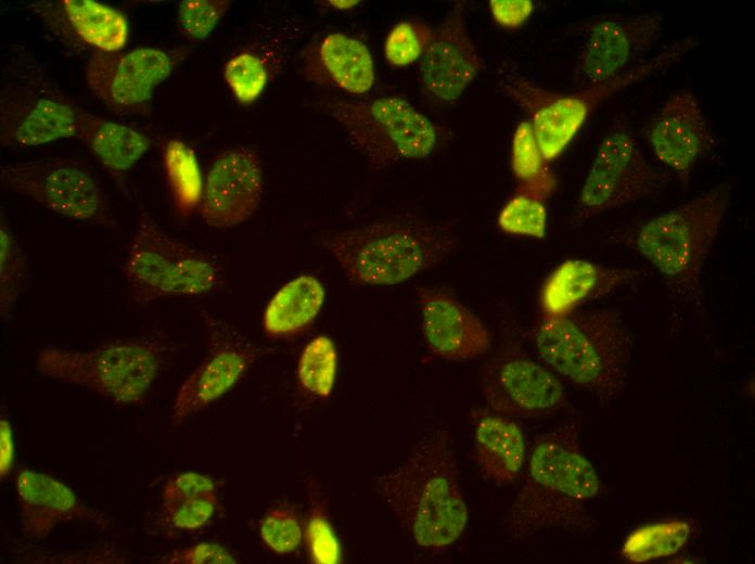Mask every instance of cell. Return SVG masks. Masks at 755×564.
<instances>
[{"label":"cell","mask_w":755,"mask_h":564,"mask_svg":"<svg viewBox=\"0 0 755 564\" xmlns=\"http://www.w3.org/2000/svg\"><path fill=\"white\" fill-rule=\"evenodd\" d=\"M374 491L422 548L449 547L465 528L455 445L444 428L426 434L401 463L376 477Z\"/></svg>","instance_id":"cell-1"},{"label":"cell","mask_w":755,"mask_h":564,"mask_svg":"<svg viewBox=\"0 0 755 564\" xmlns=\"http://www.w3.org/2000/svg\"><path fill=\"white\" fill-rule=\"evenodd\" d=\"M600 491L597 470L580 448L571 423L540 435L508 515V531L524 539L547 530L592 526L591 503Z\"/></svg>","instance_id":"cell-2"},{"label":"cell","mask_w":755,"mask_h":564,"mask_svg":"<svg viewBox=\"0 0 755 564\" xmlns=\"http://www.w3.org/2000/svg\"><path fill=\"white\" fill-rule=\"evenodd\" d=\"M532 336L549 367L598 399L611 401L625 390L634 335L618 310H576L542 317Z\"/></svg>","instance_id":"cell-3"},{"label":"cell","mask_w":755,"mask_h":564,"mask_svg":"<svg viewBox=\"0 0 755 564\" xmlns=\"http://www.w3.org/2000/svg\"><path fill=\"white\" fill-rule=\"evenodd\" d=\"M319 241L356 286L402 283L439 264L458 243L444 225L398 221L325 233Z\"/></svg>","instance_id":"cell-4"},{"label":"cell","mask_w":755,"mask_h":564,"mask_svg":"<svg viewBox=\"0 0 755 564\" xmlns=\"http://www.w3.org/2000/svg\"><path fill=\"white\" fill-rule=\"evenodd\" d=\"M732 187L721 183L636 227L626 241L680 295L700 300L704 264L717 239Z\"/></svg>","instance_id":"cell-5"},{"label":"cell","mask_w":755,"mask_h":564,"mask_svg":"<svg viewBox=\"0 0 755 564\" xmlns=\"http://www.w3.org/2000/svg\"><path fill=\"white\" fill-rule=\"evenodd\" d=\"M165 352L164 343L153 337L118 339L90 350L47 347L38 352L37 369L113 402L133 403L157 379Z\"/></svg>","instance_id":"cell-6"},{"label":"cell","mask_w":755,"mask_h":564,"mask_svg":"<svg viewBox=\"0 0 755 564\" xmlns=\"http://www.w3.org/2000/svg\"><path fill=\"white\" fill-rule=\"evenodd\" d=\"M86 112L21 49L4 65L0 91V137L4 145L28 148L77 137Z\"/></svg>","instance_id":"cell-7"},{"label":"cell","mask_w":755,"mask_h":564,"mask_svg":"<svg viewBox=\"0 0 755 564\" xmlns=\"http://www.w3.org/2000/svg\"><path fill=\"white\" fill-rule=\"evenodd\" d=\"M321 106L343 127L374 170L424 159L442 144L443 129L398 97L367 101L330 99Z\"/></svg>","instance_id":"cell-8"},{"label":"cell","mask_w":755,"mask_h":564,"mask_svg":"<svg viewBox=\"0 0 755 564\" xmlns=\"http://www.w3.org/2000/svg\"><path fill=\"white\" fill-rule=\"evenodd\" d=\"M698 44L693 37L674 41L656 55L603 84L563 93L533 87L526 95L524 111L537 142L548 162L558 158L592 112L618 92L666 70Z\"/></svg>","instance_id":"cell-9"},{"label":"cell","mask_w":755,"mask_h":564,"mask_svg":"<svg viewBox=\"0 0 755 564\" xmlns=\"http://www.w3.org/2000/svg\"><path fill=\"white\" fill-rule=\"evenodd\" d=\"M123 275L139 303L208 295L222 283L221 269L213 258L170 238L148 215L139 222Z\"/></svg>","instance_id":"cell-10"},{"label":"cell","mask_w":755,"mask_h":564,"mask_svg":"<svg viewBox=\"0 0 755 564\" xmlns=\"http://www.w3.org/2000/svg\"><path fill=\"white\" fill-rule=\"evenodd\" d=\"M668 181L669 176L644 156L630 125L616 120L597 148L568 223L583 226L603 211L656 192Z\"/></svg>","instance_id":"cell-11"},{"label":"cell","mask_w":755,"mask_h":564,"mask_svg":"<svg viewBox=\"0 0 755 564\" xmlns=\"http://www.w3.org/2000/svg\"><path fill=\"white\" fill-rule=\"evenodd\" d=\"M0 180L4 189L71 220L111 222L102 189L78 162L49 157L9 164L1 168Z\"/></svg>","instance_id":"cell-12"},{"label":"cell","mask_w":755,"mask_h":564,"mask_svg":"<svg viewBox=\"0 0 755 564\" xmlns=\"http://www.w3.org/2000/svg\"><path fill=\"white\" fill-rule=\"evenodd\" d=\"M662 12L603 14L585 26L586 39L574 70L577 87L611 80L641 62L660 40Z\"/></svg>","instance_id":"cell-13"},{"label":"cell","mask_w":755,"mask_h":564,"mask_svg":"<svg viewBox=\"0 0 755 564\" xmlns=\"http://www.w3.org/2000/svg\"><path fill=\"white\" fill-rule=\"evenodd\" d=\"M184 49L137 48L91 55L86 78L91 92L116 112L143 113L156 87L184 59Z\"/></svg>","instance_id":"cell-14"},{"label":"cell","mask_w":755,"mask_h":564,"mask_svg":"<svg viewBox=\"0 0 755 564\" xmlns=\"http://www.w3.org/2000/svg\"><path fill=\"white\" fill-rule=\"evenodd\" d=\"M482 388L492 411L509 418L546 416L566 399L552 371L517 351L501 352L486 364Z\"/></svg>","instance_id":"cell-15"},{"label":"cell","mask_w":755,"mask_h":564,"mask_svg":"<svg viewBox=\"0 0 755 564\" xmlns=\"http://www.w3.org/2000/svg\"><path fill=\"white\" fill-rule=\"evenodd\" d=\"M485 64L468 33L464 2L453 3L420 59L424 94L438 105H452L482 73Z\"/></svg>","instance_id":"cell-16"},{"label":"cell","mask_w":755,"mask_h":564,"mask_svg":"<svg viewBox=\"0 0 755 564\" xmlns=\"http://www.w3.org/2000/svg\"><path fill=\"white\" fill-rule=\"evenodd\" d=\"M203 318L209 348L176 394L171 409L176 424L230 390L257 357V349L226 323L207 313Z\"/></svg>","instance_id":"cell-17"},{"label":"cell","mask_w":755,"mask_h":564,"mask_svg":"<svg viewBox=\"0 0 755 564\" xmlns=\"http://www.w3.org/2000/svg\"><path fill=\"white\" fill-rule=\"evenodd\" d=\"M264 187L259 157L248 149L228 150L210 165L199 206L203 221L216 229L244 223L257 209Z\"/></svg>","instance_id":"cell-18"},{"label":"cell","mask_w":755,"mask_h":564,"mask_svg":"<svg viewBox=\"0 0 755 564\" xmlns=\"http://www.w3.org/2000/svg\"><path fill=\"white\" fill-rule=\"evenodd\" d=\"M656 158L687 184L696 163L713 152L716 139L696 95L674 93L660 108L647 131Z\"/></svg>","instance_id":"cell-19"},{"label":"cell","mask_w":755,"mask_h":564,"mask_svg":"<svg viewBox=\"0 0 755 564\" xmlns=\"http://www.w3.org/2000/svg\"><path fill=\"white\" fill-rule=\"evenodd\" d=\"M424 339L431 351L448 361L485 354L490 335L482 320L455 296L434 289L418 291Z\"/></svg>","instance_id":"cell-20"},{"label":"cell","mask_w":755,"mask_h":564,"mask_svg":"<svg viewBox=\"0 0 755 564\" xmlns=\"http://www.w3.org/2000/svg\"><path fill=\"white\" fill-rule=\"evenodd\" d=\"M642 271L611 267L571 258L558 265L545 279L539 294L543 317H560L601 298L637 280Z\"/></svg>","instance_id":"cell-21"},{"label":"cell","mask_w":755,"mask_h":564,"mask_svg":"<svg viewBox=\"0 0 755 564\" xmlns=\"http://www.w3.org/2000/svg\"><path fill=\"white\" fill-rule=\"evenodd\" d=\"M33 9L56 35L74 47L93 48L99 52H120L128 40L125 15L93 0L38 2Z\"/></svg>","instance_id":"cell-22"},{"label":"cell","mask_w":755,"mask_h":564,"mask_svg":"<svg viewBox=\"0 0 755 564\" xmlns=\"http://www.w3.org/2000/svg\"><path fill=\"white\" fill-rule=\"evenodd\" d=\"M15 490L23 530L28 538H44L54 527L74 518L104 523L69 487L47 474L21 470L15 478Z\"/></svg>","instance_id":"cell-23"},{"label":"cell","mask_w":755,"mask_h":564,"mask_svg":"<svg viewBox=\"0 0 755 564\" xmlns=\"http://www.w3.org/2000/svg\"><path fill=\"white\" fill-rule=\"evenodd\" d=\"M304 72L317 85L351 94L368 92L375 81L374 62L368 47L343 33H332L312 42L304 56Z\"/></svg>","instance_id":"cell-24"},{"label":"cell","mask_w":755,"mask_h":564,"mask_svg":"<svg viewBox=\"0 0 755 564\" xmlns=\"http://www.w3.org/2000/svg\"><path fill=\"white\" fill-rule=\"evenodd\" d=\"M473 437L476 461L488 478L501 485L519 478L526 446L515 422L497 412H478L473 418Z\"/></svg>","instance_id":"cell-25"},{"label":"cell","mask_w":755,"mask_h":564,"mask_svg":"<svg viewBox=\"0 0 755 564\" xmlns=\"http://www.w3.org/2000/svg\"><path fill=\"white\" fill-rule=\"evenodd\" d=\"M325 299V287L311 274H302L282 285L271 297L263 316L264 332L289 337L308 329Z\"/></svg>","instance_id":"cell-26"},{"label":"cell","mask_w":755,"mask_h":564,"mask_svg":"<svg viewBox=\"0 0 755 564\" xmlns=\"http://www.w3.org/2000/svg\"><path fill=\"white\" fill-rule=\"evenodd\" d=\"M78 138L115 175L128 171L152 145L146 136L88 113L84 116Z\"/></svg>","instance_id":"cell-27"},{"label":"cell","mask_w":755,"mask_h":564,"mask_svg":"<svg viewBox=\"0 0 755 564\" xmlns=\"http://www.w3.org/2000/svg\"><path fill=\"white\" fill-rule=\"evenodd\" d=\"M510 163L517 181L515 193L546 202L556 190V177L551 171L528 120L521 121L513 132Z\"/></svg>","instance_id":"cell-28"},{"label":"cell","mask_w":755,"mask_h":564,"mask_svg":"<svg viewBox=\"0 0 755 564\" xmlns=\"http://www.w3.org/2000/svg\"><path fill=\"white\" fill-rule=\"evenodd\" d=\"M164 167L178 211L191 214L200 206L204 185L194 151L182 141L170 140L164 150Z\"/></svg>","instance_id":"cell-29"},{"label":"cell","mask_w":755,"mask_h":564,"mask_svg":"<svg viewBox=\"0 0 755 564\" xmlns=\"http://www.w3.org/2000/svg\"><path fill=\"white\" fill-rule=\"evenodd\" d=\"M337 370V351L333 341L320 335L304 348L297 364V381L308 395L327 398L331 395Z\"/></svg>","instance_id":"cell-30"},{"label":"cell","mask_w":755,"mask_h":564,"mask_svg":"<svg viewBox=\"0 0 755 564\" xmlns=\"http://www.w3.org/2000/svg\"><path fill=\"white\" fill-rule=\"evenodd\" d=\"M690 526L683 521H666L639 528L626 540L623 555L644 562L676 553L687 541Z\"/></svg>","instance_id":"cell-31"},{"label":"cell","mask_w":755,"mask_h":564,"mask_svg":"<svg viewBox=\"0 0 755 564\" xmlns=\"http://www.w3.org/2000/svg\"><path fill=\"white\" fill-rule=\"evenodd\" d=\"M545 203L525 194L514 193L500 209L497 225L508 234L543 239L548 223Z\"/></svg>","instance_id":"cell-32"},{"label":"cell","mask_w":755,"mask_h":564,"mask_svg":"<svg viewBox=\"0 0 755 564\" xmlns=\"http://www.w3.org/2000/svg\"><path fill=\"white\" fill-rule=\"evenodd\" d=\"M26 277V265L18 244L4 221L0 227V311L10 317Z\"/></svg>","instance_id":"cell-33"},{"label":"cell","mask_w":755,"mask_h":564,"mask_svg":"<svg viewBox=\"0 0 755 564\" xmlns=\"http://www.w3.org/2000/svg\"><path fill=\"white\" fill-rule=\"evenodd\" d=\"M434 29L419 20L397 23L384 42L386 61L395 67L411 65L422 57L432 40Z\"/></svg>","instance_id":"cell-34"},{"label":"cell","mask_w":755,"mask_h":564,"mask_svg":"<svg viewBox=\"0 0 755 564\" xmlns=\"http://www.w3.org/2000/svg\"><path fill=\"white\" fill-rule=\"evenodd\" d=\"M223 76L235 99L249 104L264 91L268 74L259 56L242 52L227 62Z\"/></svg>","instance_id":"cell-35"},{"label":"cell","mask_w":755,"mask_h":564,"mask_svg":"<svg viewBox=\"0 0 755 564\" xmlns=\"http://www.w3.org/2000/svg\"><path fill=\"white\" fill-rule=\"evenodd\" d=\"M228 0H184L178 9L180 31L194 40L205 39L229 9Z\"/></svg>","instance_id":"cell-36"},{"label":"cell","mask_w":755,"mask_h":564,"mask_svg":"<svg viewBox=\"0 0 755 564\" xmlns=\"http://www.w3.org/2000/svg\"><path fill=\"white\" fill-rule=\"evenodd\" d=\"M260 537L276 553L284 554L295 551L303 538L298 516L289 508L270 510L261 522Z\"/></svg>","instance_id":"cell-37"},{"label":"cell","mask_w":755,"mask_h":564,"mask_svg":"<svg viewBox=\"0 0 755 564\" xmlns=\"http://www.w3.org/2000/svg\"><path fill=\"white\" fill-rule=\"evenodd\" d=\"M217 498L194 499L164 504V521L174 529L194 530L205 526L213 517Z\"/></svg>","instance_id":"cell-38"},{"label":"cell","mask_w":755,"mask_h":564,"mask_svg":"<svg viewBox=\"0 0 755 564\" xmlns=\"http://www.w3.org/2000/svg\"><path fill=\"white\" fill-rule=\"evenodd\" d=\"M307 540L315 563L334 564L341 559L338 540L329 521L320 511H313L307 525Z\"/></svg>","instance_id":"cell-39"},{"label":"cell","mask_w":755,"mask_h":564,"mask_svg":"<svg viewBox=\"0 0 755 564\" xmlns=\"http://www.w3.org/2000/svg\"><path fill=\"white\" fill-rule=\"evenodd\" d=\"M163 504L194 499L217 498L212 478L195 472H184L170 478L163 489Z\"/></svg>","instance_id":"cell-40"},{"label":"cell","mask_w":755,"mask_h":564,"mask_svg":"<svg viewBox=\"0 0 755 564\" xmlns=\"http://www.w3.org/2000/svg\"><path fill=\"white\" fill-rule=\"evenodd\" d=\"M159 563L166 564H234L235 559L222 546L215 542H200L192 547L175 550L163 556Z\"/></svg>","instance_id":"cell-41"},{"label":"cell","mask_w":755,"mask_h":564,"mask_svg":"<svg viewBox=\"0 0 755 564\" xmlns=\"http://www.w3.org/2000/svg\"><path fill=\"white\" fill-rule=\"evenodd\" d=\"M488 5L495 23L506 29L520 28L534 12L530 0H490Z\"/></svg>","instance_id":"cell-42"},{"label":"cell","mask_w":755,"mask_h":564,"mask_svg":"<svg viewBox=\"0 0 755 564\" xmlns=\"http://www.w3.org/2000/svg\"><path fill=\"white\" fill-rule=\"evenodd\" d=\"M14 462L13 431L9 420L1 415L0 421V476L5 478Z\"/></svg>","instance_id":"cell-43"},{"label":"cell","mask_w":755,"mask_h":564,"mask_svg":"<svg viewBox=\"0 0 755 564\" xmlns=\"http://www.w3.org/2000/svg\"><path fill=\"white\" fill-rule=\"evenodd\" d=\"M327 3H329L330 7L338 9V10H348V9H351V8L356 7L357 4H359L360 1H357V0H349V1L348 0H341V1L331 0V1H327Z\"/></svg>","instance_id":"cell-44"}]
</instances>
